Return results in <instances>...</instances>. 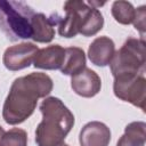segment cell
I'll return each mask as SVG.
<instances>
[{"mask_svg":"<svg viewBox=\"0 0 146 146\" xmlns=\"http://www.w3.org/2000/svg\"><path fill=\"white\" fill-rule=\"evenodd\" d=\"M52 87L51 78L41 72L15 79L2 107L5 122L10 125L23 123L33 114L38 100L48 96Z\"/></svg>","mask_w":146,"mask_h":146,"instance_id":"6da1fadb","label":"cell"},{"mask_svg":"<svg viewBox=\"0 0 146 146\" xmlns=\"http://www.w3.org/2000/svg\"><path fill=\"white\" fill-rule=\"evenodd\" d=\"M145 17H146V11H145V6H141L137 9L136 13V17L133 21V26L136 30H138L140 32L141 35H144L145 32Z\"/></svg>","mask_w":146,"mask_h":146,"instance_id":"e0dca14e","label":"cell"},{"mask_svg":"<svg viewBox=\"0 0 146 146\" xmlns=\"http://www.w3.org/2000/svg\"><path fill=\"white\" fill-rule=\"evenodd\" d=\"M42 121L35 130L38 146H58L74 125L73 113L57 97H48L40 105Z\"/></svg>","mask_w":146,"mask_h":146,"instance_id":"7a4b0ae2","label":"cell"},{"mask_svg":"<svg viewBox=\"0 0 146 146\" xmlns=\"http://www.w3.org/2000/svg\"><path fill=\"white\" fill-rule=\"evenodd\" d=\"M66 16L58 24V33L64 38H74L76 34L92 36L104 26L102 13L80 0H70L64 3Z\"/></svg>","mask_w":146,"mask_h":146,"instance_id":"3957f363","label":"cell"},{"mask_svg":"<svg viewBox=\"0 0 146 146\" xmlns=\"http://www.w3.org/2000/svg\"><path fill=\"white\" fill-rule=\"evenodd\" d=\"M58 146H68V145H66L65 143H62V144H60V145H58Z\"/></svg>","mask_w":146,"mask_h":146,"instance_id":"ac0fdd59","label":"cell"},{"mask_svg":"<svg viewBox=\"0 0 146 146\" xmlns=\"http://www.w3.org/2000/svg\"><path fill=\"white\" fill-rule=\"evenodd\" d=\"M0 10L5 15L7 26L17 38H32L31 18L34 13L31 8L22 2L0 1Z\"/></svg>","mask_w":146,"mask_h":146,"instance_id":"8992f818","label":"cell"},{"mask_svg":"<svg viewBox=\"0 0 146 146\" xmlns=\"http://www.w3.org/2000/svg\"><path fill=\"white\" fill-rule=\"evenodd\" d=\"M113 91L119 99L145 111L146 79L144 73H122L115 75Z\"/></svg>","mask_w":146,"mask_h":146,"instance_id":"5b68a950","label":"cell"},{"mask_svg":"<svg viewBox=\"0 0 146 146\" xmlns=\"http://www.w3.org/2000/svg\"><path fill=\"white\" fill-rule=\"evenodd\" d=\"M0 146H27L26 131L21 128L6 131L0 125Z\"/></svg>","mask_w":146,"mask_h":146,"instance_id":"2e32d148","label":"cell"},{"mask_svg":"<svg viewBox=\"0 0 146 146\" xmlns=\"http://www.w3.org/2000/svg\"><path fill=\"white\" fill-rule=\"evenodd\" d=\"M86 67V55L83 49L79 47L65 48V59L60 67V72L65 75H75Z\"/></svg>","mask_w":146,"mask_h":146,"instance_id":"4fadbf2b","label":"cell"},{"mask_svg":"<svg viewBox=\"0 0 146 146\" xmlns=\"http://www.w3.org/2000/svg\"><path fill=\"white\" fill-rule=\"evenodd\" d=\"M145 122H131L124 128V133L117 140L116 146H145Z\"/></svg>","mask_w":146,"mask_h":146,"instance_id":"5bb4252c","label":"cell"},{"mask_svg":"<svg viewBox=\"0 0 146 146\" xmlns=\"http://www.w3.org/2000/svg\"><path fill=\"white\" fill-rule=\"evenodd\" d=\"M79 141L81 146H108L111 130L103 122L91 121L81 129Z\"/></svg>","mask_w":146,"mask_h":146,"instance_id":"9c48e42d","label":"cell"},{"mask_svg":"<svg viewBox=\"0 0 146 146\" xmlns=\"http://www.w3.org/2000/svg\"><path fill=\"white\" fill-rule=\"evenodd\" d=\"M65 59V48L59 44H51L39 49L33 59L35 68L41 70H60Z\"/></svg>","mask_w":146,"mask_h":146,"instance_id":"8fae6325","label":"cell"},{"mask_svg":"<svg viewBox=\"0 0 146 146\" xmlns=\"http://www.w3.org/2000/svg\"><path fill=\"white\" fill-rule=\"evenodd\" d=\"M71 87L76 95L84 98H91L100 91L102 80L95 71L84 67L81 72L72 76Z\"/></svg>","mask_w":146,"mask_h":146,"instance_id":"ba28073f","label":"cell"},{"mask_svg":"<svg viewBox=\"0 0 146 146\" xmlns=\"http://www.w3.org/2000/svg\"><path fill=\"white\" fill-rule=\"evenodd\" d=\"M60 17L58 19H54L47 17L44 14L34 13L31 18V29H32V38L35 42L48 43L55 36L54 25L59 24Z\"/></svg>","mask_w":146,"mask_h":146,"instance_id":"7c38bea8","label":"cell"},{"mask_svg":"<svg viewBox=\"0 0 146 146\" xmlns=\"http://www.w3.org/2000/svg\"><path fill=\"white\" fill-rule=\"evenodd\" d=\"M136 13L137 9H135L133 6L128 1L119 0V1H114L112 5V16L120 24L123 25L132 24L136 17Z\"/></svg>","mask_w":146,"mask_h":146,"instance_id":"9a60e30c","label":"cell"},{"mask_svg":"<svg viewBox=\"0 0 146 146\" xmlns=\"http://www.w3.org/2000/svg\"><path fill=\"white\" fill-rule=\"evenodd\" d=\"M38 47L31 42H22L8 47L3 54V65L9 71H19L29 67L38 52Z\"/></svg>","mask_w":146,"mask_h":146,"instance_id":"52a82bcc","label":"cell"},{"mask_svg":"<svg viewBox=\"0 0 146 146\" xmlns=\"http://www.w3.org/2000/svg\"><path fill=\"white\" fill-rule=\"evenodd\" d=\"M115 54V44L108 36H98L89 46L88 57L90 62L96 65L104 67L110 65L113 56Z\"/></svg>","mask_w":146,"mask_h":146,"instance_id":"30bf717a","label":"cell"},{"mask_svg":"<svg viewBox=\"0 0 146 146\" xmlns=\"http://www.w3.org/2000/svg\"><path fill=\"white\" fill-rule=\"evenodd\" d=\"M113 76L122 73H145V41L128 38L123 46L115 51L111 63Z\"/></svg>","mask_w":146,"mask_h":146,"instance_id":"277c9868","label":"cell"}]
</instances>
